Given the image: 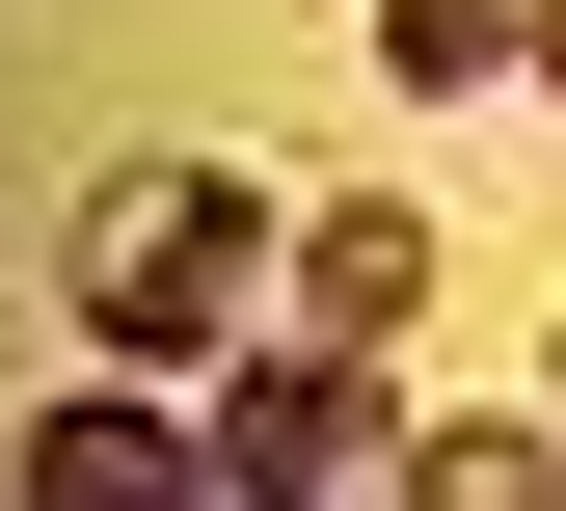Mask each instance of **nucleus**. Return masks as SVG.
I'll return each mask as SVG.
<instances>
[{
	"label": "nucleus",
	"mask_w": 566,
	"mask_h": 511,
	"mask_svg": "<svg viewBox=\"0 0 566 511\" xmlns=\"http://www.w3.org/2000/svg\"><path fill=\"white\" fill-rule=\"evenodd\" d=\"M28 511H217V430H163L135 350H108L82 404H28Z\"/></svg>",
	"instance_id": "7ed1b4c3"
},
{
	"label": "nucleus",
	"mask_w": 566,
	"mask_h": 511,
	"mask_svg": "<svg viewBox=\"0 0 566 511\" xmlns=\"http://www.w3.org/2000/svg\"><path fill=\"white\" fill-rule=\"evenodd\" d=\"M513 54H539V0H378V82H405V108H459V82H513Z\"/></svg>",
	"instance_id": "39448f33"
},
{
	"label": "nucleus",
	"mask_w": 566,
	"mask_h": 511,
	"mask_svg": "<svg viewBox=\"0 0 566 511\" xmlns=\"http://www.w3.org/2000/svg\"><path fill=\"white\" fill-rule=\"evenodd\" d=\"M539 82H566V0H539Z\"/></svg>",
	"instance_id": "0eeeda50"
},
{
	"label": "nucleus",
	"mask_w": 566,
	"mask_h": 511,
	"mask_svg": "<svg viewBox=\"0 0 566 511\" xmlns=\"http://www.w3.org/2000/svg\"><path fill=\"white\" fill-rule=\"evenodd\" d=\"M297 323L405 350V323H432V215H405V189H324V215H297Z\"/></svg>",
	"instance_id": "20e7f679"
},
{
	"label": "nucleus",
	"mask_w": 566,
	"mask_h": 511,
	"mask_svg": "<svg viewBox=\"0 0 566 511\" xmlns=\"http://www.w3.org/2000/svg\"><path fill=\"white\" fill-rule=\"evenodd\" d=\"M324 485H405V404L350 323H243L217 350V511H324Z\"/></svg>",
	"instance_id": "f03ea898"
},
{
	"label": "nucleus",
	"mask_w": 566,
	"mask_h": 511,
	"mask_svg": "<svg viewBox=\"0 0 566 511\" xmlns=\"http://www.w3.org/2000/svg\"><path fill=\"white\" fill-rule=\"evenodd\" d=\"M54 323L135 350V377H217L243 323H297V243H270V189H217V162H108L82 243H54Z\"/></svg>",
	"instance_id": "f257e3e1"
},
{
	"label": "nucleus",
	"mask_w": 566,
	"mask_h": 511,
	"mask_svg": "<svg viewBox=\"0 0 566 511\" xmlns=\"http://www.w3.org/2000/svg\"><path fill=\"white\" fill-rule=\"evenodd\" d=\"M405 485H432V511H539L566 430H513V404H485V430H405Z\"/></svg>",
	"instance_id": "423d86ee"
}]
</instances>
